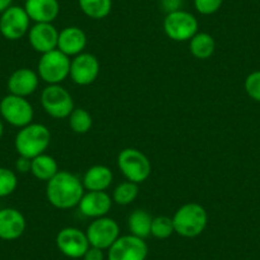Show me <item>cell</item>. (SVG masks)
<instances>
[{"label": "cell", "mask_w": 260, "mask_h": 260, "mask_svg": "<svg viewBox=\"0 0 260 260\" xmlns=\"http://www.w3.org/2000/svg\"><path fill=\"white\" fill-rule=\"evenodd\" d=\"M22 2H24V3H26V2H27V0H22Z\"/></svg>", "instance_id": "d590c367"}, {"label": "cell", "mask_w": 260, "mask_h": 260, "mask_svg": "<svg viewBox=\"0 0 260 260\" xmlns=\"http://www.w3.org/2000/svg\"><path fill=\"white\" fill-rule=\"evenodd\" d=\"M112 179L114 175L109 167L104 165H94L87 170L82 182L87 191H106L107 187L111 185Z\"/></svg>", "instance_id": "ffe728a7"}, {"label": "cell", "mask_w": 260, "mask_h": 260, "mask_svg": "<svg viewBox=\"0 0 260 260\" xmlns=\"http://www.w3.org/2000/svg\"><path fill=\"white\" fill-rule=\"evenodd\" d=\"M18 186L16 172L7 167H0V198L13 194Z\"/></svg>", "instance_id": "83f0119b"}, {"label": "cell", "mask_w": 260, "mask_h": 260, "mask_svg": "<svg viewBox=\"0 0 260 260\" xmlns=\"http://www.w3.org/2000/svg\"><path fill=\"white\" fill-rule=\"evenodd\" d=\"M84 194L83 182L69 171H59L46 185V198L57 209H71L79 204Z\"/></svg>", "instance_id": "6da1fadb"}, {"label": "cell", "mask_w": 260, "mask_h": 260, "mask_svg": "<svg viewBox=\"0 0 260 260\" xmlns=\"http://www.w3.org/2000/svg\"><path fill=\"white\" fill-rule=\"evenodd\" d=\"M51 142V134L44 124L31 122L21 127L14 139V147L19 156L32 159L45 153Z\"/></svg>", "instance_id": "7a4b0ae2"}, {"label": "cell", "mask_w": 260, "mask_h": 260, "mask_svg": "<svg viewBox=\"0 0 260 260\" xmlns=\"http://www.w3.org/2000/svg\"><path fill=\"white\" fill-rule=\"evenodd\" d=\"M12 3H13V0H0V14L7 11L9 7H12Z\"/></svg>", "instance_id": "836d02e7"}, {"label": "cell", "mask_w": 260, "mask_h": 260, "mask_svg": "<svg viewBox=\"0 0 260 260\" xmlns=\"http://www.w3.org/2000/svg\"><path fill=\"white\" fill-rule=\"evenodd\" d=\"M39 74L29 68H19L11 74L7 87L11 94L19 97H28L39 88Z\"/></svg>", "instance_id": "9a60e30c"}, {"label": "cell", "mask_w": 260, "mask_h": 260, "mask_svg": "<svg viewBox=\"0 0 260 260\" xmlns=\"http://www.w3.org/2000/svg\"><path fill=\"white\" fill-rule=\"evenodd\" d=\"M153 217L144 209H136L127 218V227L130 230V235L139 237V239H147L151 236V226Z\"/></svg>", "instance_id": "603a6c76"}, {"label": "cell", "mask_w": 260, "mask_h": 260, "mask_svg": "<svg viewBox=\"0 0 260 260\" xmlns=\"http://www.w3.org/2000/svg\"><path fill=\"white\" fill-rule=\"evenodd\" d=\"M245 91L250 99L260 102V71L252 72L245 79Z\"/></svg>", "instance_id": "f1b7e54d"}, {"label": "cell", "mask_w": 260, "mask_h": 260, "mask_svg": "<svg viewBox=\"0 0 260 260\" xmlns=\"http://www.w3.org/2000/svg\"><path fill=\"white\" fill-rule=\"evenodd\" d=\"M59 172L56 159L52 156H49L46 153H42L40 156L32 158L31 162V174L36 179L41 181H49L55 175Z\"/></svg>", "instance_id": "44dd1931"}, {"label": "cell", "mask_w": 260, "mask_h": 260, "mask_svg": "<svg viewBox=\"0 0 260 260\" xmlns=\"http://www.w3.org/2000/svg\"><path fill=\"white\" fill-rule=\"evenodd\" d=\"M72 81L78 86H89L100 76V61L93 54L82 52L71 60Z\"/></svg>", "instance_id": "4fadbf2b"}, {"label": "cell", "mask_w": 260, "mask_h": 260, "mask_svg": "<svg viewBox=\"0 0 260 260\" xmlns=\"http://www.w3.org/2000/svg\"><path fill=\"white\" fill-rule=\"evenodd\" d=\"M177 235L186 239L197 237L206 230L208 214L206 208L198 203H186L180 207L172 217Z\"/></svg>", "instance_id": "3957f363"}, {"label": "cell", "mask_w": 260, "mask_h": 260, "mask_svg": "<svg viewBox=\"0 0 260 260\" xmlns=\"http://www.w3.org/2000/svg\"><path fill=\"white\" fill-rule=\"evenodd\" d=\"M189 50L192 56L197 59L207 60L214 54L216 42L213 37L207 32H198L190 39Z\"/></svg>", "instance_id": "7402d4cb"}, {"label": "cell", "mask_w": 260, "mask_h": 260, "mask_svg": "<svg viewBox=\"0 0 260 260\" xmlns=\"http://www.w3.org/2000/svg\"><path fill=\"white\" fill-rule=\"evenodd\" d=\"M34 115V107L26 97L9 93L0 101V116L12 126L21 129L31 124Z\"/></svg>", "instance_id": "52a82bcc"}, {"label": "cell", "mask_w": 260, "mask_h": 260, "mask_svg": "<svg viewBox=\"0 0 260 260\" xmlns=\"http://www.w3.org/2000/svg\"><path fill=\"white\" fill-rule=\"evenodd\" d=\"M69 125L71 129L77 134L88 133L92 127V116L87 110L74 109L72 114L69 115Z\"/></svg>", "instance_id": "484cf974"}, {"label": "cell", "mask_w": 260, "mask_h": 260, "mask_svg": "<svg viewBox=\"0 0 260 260\" xmlns=\"http://www.w3.org/2000/svg\"><path fill=\"white\" fill-rule=\"evenodd\" d=\"M175 232L172 218L167 216H157L152 221L151 235L158 240H166Z\"/></svg>", "instance_id": "4316f807"}, {"label": "cell", "mask_w": 260, "mask_h": 260, "mask_svg": "<svg viewBox=\"0 0 260 260\" xmlns=\"http://www.w3.org/2000/svg\"><path fill=\"white\" fill-rule=\"evenodd\" d=\"M24 11L35 23H52L59 16L60 4L57 0H27Z\"/></svg>", "instance_id": "d6986e66"}, {"label": "cell", "mask_w": 260, "mask_h": 260, "mask_svg": "<svg viewBox=\"0 0 260 260\" xmlns=\"http://www.w3.org/2000/svg\"><path fill=\"white\" fill-rule=\"evenodd\" d=\"M148 246L143 239L134 235L120 236L110 246L107 260H146Z\"/></svg>", "instance_id": "8fae6325"}, {"label": "cell", "mask_w": 260, "mask_h": 260, "mask_svg": "<svg viewBox=\"0 0 260 260\" xmlns=\"http://www.w3.org/2000/svg\"><path fill=\"white\" fill-rule=\"evenodd\" d=\"M26 231V218L16 208L0 209V239L13 241Z\"/></svg>", "instance_id": "e0dca14e"}, {"label": "cell", "mask_w": 260, "mask_h": 260, "mask_svg": "<svg viewBox=\"0 0 260 260\" xmlns=\"http://www.w3.org/2000/svg\"><path fill=\"white\" fill-rule=\"evenodd\" d=\"M184 4V0H159V7L166 14L180 11Z\"/></svg>", "instance_id": "4dcf8cb0"}, {"label": "cell", "mask_w": 260, "mask_h": 260, "mask_svg": "<svg viewBox=\"0 0 260 260\" xmlns=\"http://www.w3.org/2000/svg\"><path fill=\"white\" fill-rule=\"evenodd\" d=\"M164 31L172 41H190L195 34H198V19L182 9L172 12L165 17Z\"/></svg>", "instance_id": "ba28073f"}, {"label": "cell", "mask_w": 260, "mask_h": 260, "mask_svg": "<svg viewBox=\"0 0 260 260\" xmlns=\"http://www.w3.org/2000/svg\"><path fill=\"white\" fill-rule=\"evenodd\" d=\"M138 194V184L132 181H124L115 187L114 192H112V202L119 206H129L136 201Z\"/></svg>", "instance_id": "d4e9b609"}, {"label": "cell", "mask_w": 260, "mask_h": 260, "mask_svg": "<svg viewBox=\"0 0 260 260\" xmlns=\"http://www.w3.org/2000/svg\"><path fill=\"white\" fill-rule=\"evenodd\" d=\"M86 235L91 246L109 250L110 246L120 237V227L115 219L106 216L100 217L89 223Z\"/></svg>", "instance_id": "30bf717a"}, {"label": "cell", "mask_w": 260, "mask_h": 260, "mask_svg": "<svg viewBox=\"0 0 260 260\" xmlns=\"http://www.w3.org/2000/svg\"><path fill=\"white\" fill-rule=\"evenodd\" d=\"M55 242L60 252L71 259L83 257L88 247L91 246L86 232L76 227H65L60 230L59 234L56 235Z\"/></svg>", "instance_id": "7c38bea8"}, {"label": "cell", "mask_w": 260, "mask_h": 260, "mask_svg": "<svg viewBox=\"0 0 260 260\" xmlns=\"http://www.w3.org/2000/svg\"><path fill=\"white\" fill-rule=\"evenodd\" d=\"M28 14L24 8L18 6L9 7L0 14V34L9 41H17L26 36L29 31Z\"/></svg>", "instance_id": "9c48e42d"}, {"label": "cell", "mask_w": 260, "mask_h": 260, "mask_svg": "<svg viewBox=\"0 0 260 260\" xmlns=\"http://www.w3.org/2000/svg\"><path fill=\"white\" fill-rule=\"evenodd\" d=\"M222 4H223V0H194L195 9L203 16L214 14L219 11Z\"/></svg>", "instance_id": "f546056e"}, {"label": "cell", "mask_w": 260, "mask_h": 260, "mask_svg": "<svg viewBox=\"0 0 260 260\" xmlns=\"http://www.w3.org/2000/svg\"><path fill=\"white\" fill-rule=\"evenodd\" d=\"M69 72L71 59L57 49L42 54L37 64V74L47 84H60L68 78Z\"/></svg>", "instance_id": "5b68a950"}, {"label": "cell", "mask_w": 260, "mask_h": 260, "mask_svg": "<svg viewBox=\"0 0 260 260\" xmlns=\"http://www.w3.org/2000/svg\"><path fill=\"white\" fill-rule=\"evenodd\" d=\"M79 211L88 218L105 217L112 207V198L106 191H87L78 204Z\"/></svg>", "instance_id": "2e32d148"}, {"label": "cell", "mask_w": 260, "mask_h": 260, "mask_svg": "<svg viewBox=\"0 0 260 260\" xmlns=\"http://www.w3.org/2000/svg\"><path fill=\"white\" fill-rule=\"evenodd\" d=\"M87 46V36L79 27H65L59 32L57 50L64 52L67 56H77L82 54Z\"/></svg>", "instance_id": "ac0fdd59"}, {"label": "cell", "mask_w": 260, "mask_h": 260, "mask_svg": "<svg viewBox=\"0 0 260 260\" xmlns=\"http://www.w3.org/2000/svg\"><path fill=\"white\" fill-rule=\"evenodd\" d=\"M57 40L59 32L52 23H35L28 31L29 45L41 55L57 49Z\"/></svg>", "instance_id": "5bb4252c"}, {"label": "cell", "mask_w": 260, "mask_h": 260, "mask_svg": "<svg viewBox=\"0 0 260 260\" xmlns=\"http://www.w3.org/2000/svg\"><path fill=\"white\" fill-rule=\"evenodd\" d=\"M117 167L127 181L142 184L152 172V165L148 157L137 148H125L117 156Z\"/></svg>", "instance_id": "277c9868"}, {"label": "cell", "mask_w": 260, "mask_h": 260, "mask_svg": "<svg viewBox=\"0 0 260 260\" xmlns=\"http://www.w3.org/2000/svg\"><path fill=\"white\" fill-rule=\"evenodd\" d=\"M41 105L49 116L54 119L69 117L76 107L72 94L60 84H49L41 93Z\"/></svg>", "instance_id": "8992f818"}, {"label": "cell", "mask_w": 260, "mask_h": 260, "mask_svg": "<svg viewBox=\"0 0 260 260\" xmlns=\"http://www.w3.org/2000/svg\"><path fill=\"white\" fill-rule=\"evenodd\" d=\"M78 3L88 18L104 19L111 13L112 0H78Z\"/></svg>", "instance_id": "cb8c5ba5"}, {"label": "cell", "mask_w": 260, "mask_h": 260, "mask_svg": "<svg viewBox=\"0 0 260 260\" xmlns=\"http://www.w3.org/2000/svg\"><path fill=\"white\" fill-rule=\"evenodd\" d=\"M3 134H4V125H3V120H2V117H0V139H2Z\"/></svg>", "instance_id": "e575fe53"}, {"label": "cell", "mask_w": 260, "mask_h": 260, "mask_svg": "<svg viewBox=\"0 0 260 260\" xmlns=\"http://www.w3.org/2000/svg\"><path fill=\"white\" fill-rule=\"evenodd\" d=\"M31 162L32 159L27 158V157H23V156H19L18 158L16 159V164H14L16 171H18L19 174H27V172H31Z\"/></svg>", "instance_id": "1f68e13d"}, {"label": "cell", "mask_w": 260, "mask_h": 260, "mask_svg": "<svg viewBox=\"0 0 260 260\" xmlns=\"http://www.w3.org/2000/svg\"><path fill=\"white\" fill-rule=\"evenodd\" d=\"M104 250L93 246H89L83 255V260H104Z\"/></svg>", "instance_id": "d6a6232c"}]
</instances>
